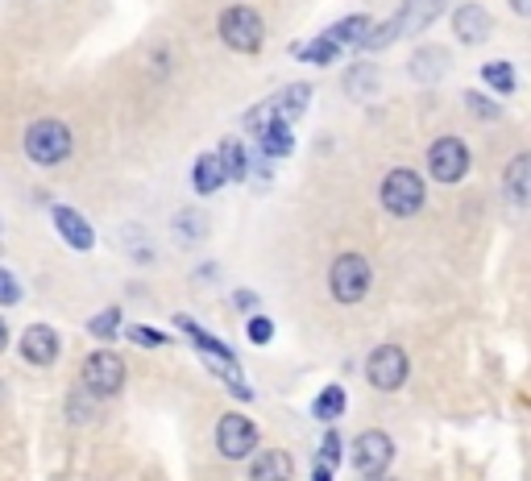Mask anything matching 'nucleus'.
I'll use <instances>...</instances> for the list:
<instances>
[{"label": "nucleus", "mask_w": 531, "mask_h": 481, "mask_svg": "<svg viewBox=\"0 0 531 481\" xmlns=\"http://www.w3.org/2000/svg\"><path fill=\"white\" fill-rule=\"evenodd\" d=\"M444 5L449 0H403V9L390 17L386 25H378V30L370 34L366 50H386L390 42H399V38H415V34H424L428 25L444 13Z\"/></svg>", "instance_id": "nucleus-1"}, {"label": "nucleus", "mask_w": 531, "mask_h": 481, "mask_svg": "<svg viewBox=\"0 0 531 481\" xmlns=\"http://www.w3.org/2000/svg\"><path fill=\"white\" fill-rule=\"evenodd\" d=\"M370 282H374V270L361 253H345V258L332 262L328 287H332V299L337 303H361L370 295Z\"/></svg>", "instance_id": "nucleus-2"}, {"label": "nucleus", "mask_w": 531, "mask_h": 481, "mask_svg": "<svg viewBox=\"0 0 531 481\" xmlns=\"http://www.w3.org/2000/svg\"><path fill=\"white\" fill-rule=\"evenodd\" d=\"M220 38H225V46H233V50H241V54H254V50H262L266 25H262L258 9H249V5H229L225 13H220Z\"/></svg>", "instance_id": "nucleus-3"}, {"label": "nucleus", "mask_w": 531, "mask_h": 481, "mask_svg": "<svg viewBox=\"0 0 531 481\" xmlns=\"http://www.w3.org/2000/svg\"><path fill=\"white\" fill-rule=\"evenodd\" d=\"M125 386V361L113 349H96L88 361H83V390L92 399H113Z\"/></svg>", "instance_id": "nucleus-4"}, {"label": "nucleus", "mask_w": 531, "mask_h": 481, "mask_svg": "<svg viewBox=\"0 0 531 481\" xmlns=\"http://www.w3.org/2000/svg\"><path fill=\"white\" fill-rule=\"evenodd\" d=\"M382 208L390 216H415L419 208H424V179H419L415 171H407V166L390 171L382 179Z\"/></svg>", "instance_id": "nucleus-5"}, {"label": "nucleus", "mask_w": 531, "mask_h": 481, "mask_svg": "<svg viewBox=\"0 0 531 481\" xmlns=\"http://www.w3.org/2000/svg\"><path fill=\"white\" fill-rule=\"evenodd\" d=\"M25 154L42 166H54L71 154V129L63 121H38L25 133Z\"/></svg>", "instance_id": "nucleus-6"}, {"label": "nucleus", "mask_w": 531, "mask_h": 481, "mask_svg": "<svg viewBox=\"0 0 531 481\" xmlns=\"http://www.w3.org/2000/svg\"><path fill=\"white\" fill-rule=\"evenodd\" d=\"M216 448H220V457L241 461V457H249V452H258V428L245 415H237V411L220 415V423H216Z\"/></svg>", "instance_id": "nucleus-7"}, {"label": "nucleus", "mask_w": 531, "mask_h": 481, "mask_svg": "<svg viewBox=\"0 0 531 481\" xmlns=\"http://www.w3.org/2000/svg\"><path fill=\"white\" fill-rule=\"evenodd\" d=\"M428 171L436 183H461L469 175V150L461 137H440L428 150Z\"/></svg>", "instance_id": "nucleus-8"}, {"label": "nucleus", "mask_w": 531, "mask_h": 481, "mask_svg": "<svg viewBox=\"0 0 531 481\" xmlns=\"http://www.w3.org/2000/svg\"><path fill=\"white\" fill-rule=\"evenodd\" d=\"M390 461H395V440H390L386 432L374 428V432H361V436L353 440V465H357V473L382 477Z\"/></svg>", "instance_id": "nucleus-9"}, {"label": "nucleus", "mask_w": 531, "mask_h": 481, "mask_svg": "<svg viewBox=\"0 0 531 481\" xmlns=\"http://www.w3.org/2000/svg\"><path fill=\"white\" fill-rule=\"evenodd\" d=\"M366 378L374 390H399L407 382V353L399 345H378L366 361Z\"/></svg>", "instance_id": "nucleus-10"}, {"label": "nucleus", "mask_w": 531, "mask_h": 481, "mask_svg": "<svg viewBox=\"0 0 531 481\" xmlns=\"http://www.w3.org/2000/svg\"><path fill=\"white\" fill-rule=\"evenodd\" d=\"M21 357L30 365H50L54 357H59V332H54L50 324H30L21 332Z\"/></svg>", "instance_id": "nucleus-11"}, {"label": "nucleus", "mask_w": 531, "mask_h": 481, "mask_svg": "<svg viewBox=\"0 0 531 481\" xmlns=\"http://www.w3.org/2000/svg\"><path fill=\"white\" fill-rule=\"evenodd\" d=\"M50 216H54V229H59L63 237H67V245L71 249H79V253H88L92 245H96V233H92V224L83 220L75 208H67V204H54L50 208Z\"/></svg>", "instance_id": "nucleus-12"}, {"label": "nucleus", "mask_w": 531, "mask_h": 481, "mask_svg": "<svg viewBox=\"0 0 531 481\" xmlns=\"http://www.w3.org/2000/svg\"><path fill=\"white\" fill-rule=\"evenodd\" d=\"M453 34L465 42V46H482L490 38V13L482 5H461L453 13Z\"/></svg>", "instance_id": "nucleus-13"}, {"label": "nucleus", "mask_w": 531, "mask_h": 481, "mask_svg": "<svg viewBox=\"0 0 531 481\" xmlns=\"http://www.w3.org/2000/svg\"><path fill=\"white\" fill-rule=\"evenodd\" d=\"M291 477H295V461L283 448H266L262 457L249 465V481H291Z\"/></svg>", "instance_id": "nucleus-14"}, {"label": "nucleus", "mask_w": 531, "mask_h": 481, "mask_svg": "<svg viewBox=\"0 0 531 481\" xmlns=\"http://www.w3.org/2000/svg\"><path fill=\"white\" fill-rule=\"evenodd\" d=\"M191 183H195V191H200V195H212V191L225 187L229 175H225V162H220V154L195 158V166H191Z\"/></svg>", "instance_id": "nucleus-15"}, {"label": "nucleus", "mask_w": 531, "mask_h": 481, "mask_svg": "<svg viewBox=\"0 0 531 481\" xmlns=\"http://www.w3.org/2000/svg\"><path fill=\"white\" fill-rule=\"evenodd\" d=\"M502 183H507V195L519 204V208H531V154H519L511 158L507 175H502Z\"/></svg>", "instance_id": "nucleus-16"}, {"label": "nucleus", "mask_w": 531, "mask_h": 481, "mask_svg": "<svg viewBox=\"0 0 531 481\" xmlns=\"http://www.w3.org/2000/svg\"><path fill=\"white\" fill-rule=\"evenodd\" d=\"M332 42H337V46H366L370 42V34H374V21L370 17H345V21H337V25H332V30H324Z\"/></svg>", "instance_id": "nucleus-17"}, {"label": "nucleus", "mask_w": 531, "mask_h": 481, "mask_svg": "<svg viewBox=\"0 0 531 481\" xmlns=\"http://www.w3.org/2000/svg\"><path fill=\"white\" fill-rule=\"evenodd\" d=\"M307 100H312V88L307 83H291V88H283L278 96H270L274 112H278V121H295L299 112L307 108Z\"/></svg>", "instance_id": "nucleus-18"}, {"label": "nucleus", "mask_w": 531, "mask_h": 481, "mask_svg": "<svg viewBox=\"0 0 531 481\" xmlns=\"http://www.w3.org/2000/svg\"><path fill=\"white\" fill-rule=\"evenodd\" d=\"M291 54L299 63H320V67H332L337 63V54H341V46L332 42L328 34H320V38H312L307 46H291Z\"/></svg>", "instance_id": "nucleus-19"}, {"label": "nucleus", "mask_w": 531, "mask_h": 481, "mask_svg": "<svg viewBox=\"0 0 531 481\" xmlns=\"http://www.w3.org/2000/svg\"><path fill=\"white\" fill-rule=\"evenodd\" d=\"M258 146H262L266 158H287L291 154V121H274L270 129H262Z\"/></svg>", "instance_id": "nucleus-20"}, {"label": "nucleus", "mask_w": 531, "mask_h": 481, "mask_svg": "<svg viewBox=\"0 0 531 481\" xmlns=\"http://www.w3.org/2000/svg\"><path fill=\"white\" fill-rule=\"evenodd\" d=\"M444 71H449V50H419L411 59V75L415 79H440Z\"/></svg>", "instance_id": "nucleus-21"}, {"label": "nucleus", "mask_w": 531, "mask_h": 481, "mask_svg": "<svg viewBox=\"0 0 531 481\" xmlns=\"http://www.w3.org/2000/svg\"><path fill=\"white\" fill-rule=\"evenodd\" d=\"M312 415H316L320 423L341 419V415H345V386H324L320 399H316V407H312Z\"/></svg>", "instance_id": "nucleus-22"}, {"label": "nucleus", "mask_w": 531, "mask_h": 481, "mask_svg": "<svg viewBox=\"0 0 531 481\" xmlns=\"http://www.w3.org/2000/svg\"><path fill=\"white\" fill-rule=\"evenodd\" d=\"M216 154H220V162H225V175H229L233 183H241V179L249 175V162H245L241 141H233V137H229V141H220V150H216Z\"/></svg>", "instance_id": "nucleus-23"}, {"label": "nucleus", "mask_w": 531, "mask_h": 481, "mask_svg": "<svg viewBox=\"0 0 531 481\" xmlns=\"http://www.w3.org/2000/svg\"><path fill=\"white\" fill-rule=\"evenodd\" d=\"M482 79L490 83V88H494L498 96H511V92H515V83H519L511 63H486V67H482Z\"/></svg>", "instance_id": "nucleus-24"}, {"label": "nucleus", "mask_w": 531, "mask_h": 481, "mask_svg": "<svg viewBox=\"0 0 531 481\" xmlns=\"http://www.w3.org/2000/svg\"><path fill=\"white\" fill-rule=\"evenodd\" d=\"M117 324H121V311H117V307H104L96 320H88V332L96 336V341H113V336H117Z\"/></svg>", "instance_id": "nucleus-25"}, {"label": "nucleus", "mask_w": 531, "mask_h": 481, "mask_svg": "<svg viewBox=\"0 0 531 481\" xmlns=\"http://www.w3.org/2000/svg\"><path fill=\"white\" fill-rule=\"evenodd\" d=\"M345 88L353 92V96H370L374 88H378V79H374V67H349V79H345Z\"/></svg>", "instance_id": "nucleus-26"}, {"label": "nucleus", "mask_w": 531, "mask_h": 481, "mask_svg": "<svg viewBox=\"0 0 531 481\" xmlns=\"http://www.w3.org/2000/svg\"><path fill=\"white\" fill-rule=\"evenodd\" d=\"M316 465H320V469H332V473H337V465H341V436H337V432H328V436L320 440Z\"/></svg>", "instance_id": "nucleus-27"}, {"label": "nucleus", "mask_w": 531, "mask_h": 481, "mask_svg": "<svg viewBox=\"0 0 531 481\" xmlns=\"http://www.w3.org/2000/svg\"><path fill=\"white\" fill-rule=\"evenodd\" d=\"M129 341H137L142 349H158V345H166V336L154 332V328H146V324H129Z\"/></svg>", "instance_id": "nucleus-28"}, {"label": "nucleus", "mask_w": 531, "mask_h": 481, "mask_svg": "<svg viewBox=\"0 0 531 481\" xmlns=\"http://www.w3.org/2000/svg\"><path fill=\"white\" fill-rule=\"evenodd\" d=\"M17 299H21L17 274H13V270H0V303H5V307H17Z\"/></svg>", "instance_id": "nucleus-29"}, {"label": "nucleus", "mask_w": 531, "mask_h": 481, "mask_svg": "<svg viewBox=\"0 0 531 481\" xmlns=\"http://www.w3.org/2000/svg\"><path fill=\"white\" fill-rule=\"evenodd\" d=\"M465 104H469L473 112H478V117H482V121H494V117H498V112H502V108H498L494 100H486V96H478V92H465Z\"/></svg>", "instance_id": "nucleus-30"}, {"label": "nucleus", "mask_w": 531, "mask_h": 481, "mask_svg": "<svg viewBox=\"0 0 531 481\" xmlns=\"http://www.w3.org/2000/svg\"><path fill=\"white\" fill-rule=\"evenodd\" d=\"M249 341H254V345H270L274 341V324L266 316H254V320H249Z\"/></svg>", "instance_id": "nucleus-31"}, {"label": "nucleus", "mask_w": 531, "mask_h": 481, "mask_svg": "<svg viewBox=\"0 0 531 481\" xmlns=\"http://www.w3.org/2000/svg\"><path fill=\"white\" fill-rule=\"evenodd\" d=\"M511 9H515L519 17H531V0H511Z\"/></svg>", "instance_id": "nucleus-32"}, {"label": "nucleus", "mask_w": 531, "mask_h": 481, "mask_svg": "<svg viewBox=\"0 0 531 481\" xmlns=\"http://www.w3.org/2000/svg\"><path fill=\"white\" fill-rule=\"evenodd\" d=\"M237 303H241V307L249 311V307H254V303H258V299H254V295H249V291H241V295H237Z\"/></svg>", "instance_id": "nucleus-33"}, {"label": "nucleus", "mask_w": 531, "mask_h": 481, "mask_svg": "<svg viewBox=\"0 0 531 481\" xmlns=\"http://www.w3.org/2000/svg\"><path fill=\"white\" fill-rule=\"evenodd\" d=\"M312 481H332V469H320V465H316V473H312Z\"/></svg>", "instance_id": "nucleus-34"}, {"label": "nucleus", "mask_w": 531, "mask_h": 481, "mask_svg": "<svg viewBox=\"0 0 531 481\" xmlns=\"http://www.w3.org/2000/svg\"><path fill=\"white\" fill-rule=\"evenodd\" d=\"M361 481H386V477H361Z\"/></svg>", "instance_id": "nucleus-35"}]
</instances>
